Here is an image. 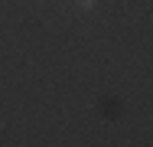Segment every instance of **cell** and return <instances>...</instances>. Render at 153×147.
Masks as SVG:
<instances>
[{
  "mask_svg": "<svg viewBox=\"0 0 153 147\" xmlns=\"http://www.w3.org/2000/svg\"><path fill=\"white\" fill-rule=\"evenodd\" d=\"M78 3H82L85 10H91V7H94V3H98V0H78Z\"/></svg>",
  "mask_w": 153,
  "mask_h": 147,
  "instance_id": "cell-1",
  "label": "cell"
}]
</instances>
